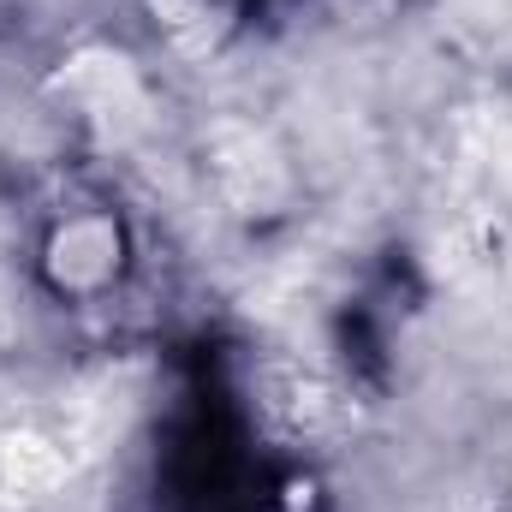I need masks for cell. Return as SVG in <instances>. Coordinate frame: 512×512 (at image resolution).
Wrapping results in <instances>:
<instances>
[{
	"label": "cell",
	"instance_id": "obj_1",
	"mask_svg": "<svg viewBox=\"0 0 512 512\" xmlns=\"http://www.w3.org/2000/svg\"><path fill=\"white\" fill-rule=\"evenodd\" d=\"M209 149H215V173H221V185H227V197H233L239 209H268V203H280L286 173H280L274 143H268L262 131L221 126L209 137Z\"/></svg>",
	"mask_w": 512,
	"mask_h": 512
},
{
	"label": "cell",
	"instance_id": "obj_2",
	"mask_svg": "<svg viewBox=\"0 0 512 512\" xmlns=\"http://www.w3.org/2000/svg\"><path fill=\"white\" fill-rule=\"evenodd\" d=\"M66 84H72V90L90 102V114L114 131V137L143 131L149 102H143V90H137V78H131V66L120 60V54H102V48L78 54V60L66 66Z\"/></svg>",
	"mask_w": 512,
	"mask_h": 512
},
{
	"label": "cell",
	"instance_id": "obj_3",
	"mask_svg": "<svg viewBox=\"0 0 512 512\" xmlns=\"http://www.w3.org/2000/svg\"><path fill=\"white\" fill-rule=\"evenodd\" d=\"M126 382H114V376H96V382H84L72 399H66V429H60V447H66V459L72 465H84V459H102L108 447H114V435L126 429Z\"/></svg>",
	"mask_w": 512,
	"mask_h": 512
},
{
	"label": "cell",
	"instance_id": "obj_4",
	"mask_svg": "<svg viewBox=\"0 0 512 512\" xmlns=\"http://www.w3.org/2000/svg\"><path fill=\"white\" fill-rule=\"evenodd\" d=\"M66 471H72V459H66L60 441H42V435H6V441H0V477H6V489H18V495L60 489Z\"/></svg>",
	"mask_w": 512,
	"mask_h": 512
},
{
	"label": "cell",
	"instance_id": "obj_5",
	"mask_svg": "<svg viewBox=\"0 0 512 512\" xmlns=\"http://www.w3.org/2000/svg\"><path fill=\"white\" fill-rule=\"evenodd\" d=\"M120 256V239L108 221H72L60 239H54V274L66 286H96Z\"/></svg>",
	"mask_w": 512,
	"mask_h": 512
},
{
	"label": "cell",
	"instance_id": "obj_6",
	"mask_svg": "<svg viewBox=\"0 0 512 512\" xmlns=\"http://www.w3.org/2000/svg\"><path fill=\"white\" fill-rule=\"evenodd\" d=\"M149 6H155V18L173 24V30H191V24H203V12H209V0H149Z\"/></svg>",
	"mask_w": 512,
	"mask_h": 512
}]
</instances>
